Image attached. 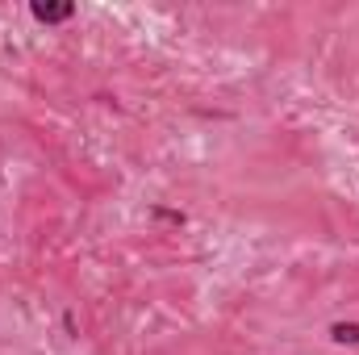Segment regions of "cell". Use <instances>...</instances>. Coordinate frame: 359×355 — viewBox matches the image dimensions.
<instances>
[{
	"instance_id": "6da1fadb",
	"label": "cell",
	"mask_w": 359,
	"mask_h": 355,
	"mask_svg": "<svg viewBox=\"0 0 359 355\" xmlns=\"http://www.w3.org/2000/svg\"><path fill=\"white\" fill-rule=\"evenodd\" d=\"M29 13H34V21H42V25H63V21L76 17V4H72V0H34Z\"/></svg>"
},
{
	"instance_id": "7a4b0ae2",
	"label": "cell",
	"mask_w": 359,
	"mask_h": 355,
	"mask_svg": "<svg viewBox=\"0 0 359 355\" xmlns=\"http://www.w3.org/2000/svg\"><path fill=\"white\" fill-rule=\"evenodd\" d=\"M330 339L334 343H359V322H334L330 326Z\"/></svg>"
}]
</instances>
